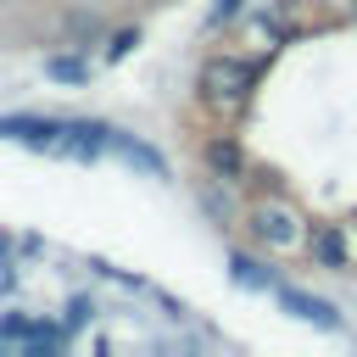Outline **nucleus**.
<instances>
[{
  "instance_id": "nucleus-1",
  "label": "nucleus",
  "mask_w": 357,
  "mask_h": 357,
  "mask_svg": "<svg viewBox=\"0 0 357 357\" xmlns=\"http://www.w3.org/2000/svg\"><path fill=\"white\" fill-rule=\"evenodd\" d=\"M251 84H257V67L240 61V56H212V61L201 67V95H206L212 106H240V100L251 95Z\"/></svg>"
},
{
  "instance_id": "nucleus-2",
  "label": "nucleus",
  "mask_w": 357,
  "mask_h": 357,
  "mask_svg": "<svg viewBox=\"0 0 357 357\" xmlns=\"http://www.w3.org/2000/svg\"><path fill=\"white\" fill-rule=\"evenodd\" d=\"M251 234L262 240V245H296V234H301V218L290 212V206H257L251 212Z\"/></svg>"
},
{
  "instance_id": "nucleus-3",
  "label": "nucleus",
  "mask_w": 357,
  "mask_h": 357,
  "mask_svg": "<svg viewBox=\"0 0 357 357\" xmlns=\"http://www.w3.org/2000/svg\"><path fill=\"white\" fill-rule=\"evenodd\" d=\"M0 139H22V145H39V151H56L61 145V123H50V117H0Z\"/></svg>"
},
{
  "instance_id": "nucleus-4",
  "label": "nucleus",
  "mask_w": 357,
  "mask_h": 357,
  "mask_svg": "<svg viewBox=\"0 0 357 357\" xmlns=\"http://www.w3.org/2000/svg\"><path fill=\"white\" fill-rule=\"evenodd\" d=\"M279 301H284V312H296V318H307V324H318V329H340V312H335L329 301L307 296V290H279Z\"/></svg>"
},
{
  "instance_id": "nucleus-5",
  "label": "nucleus",
  "mask_w": 357,
  "mask_h": 357,
  "mask_svg": "<svg viewBox=\"0 0 357 357\" xmlns=\"http://www.w3.org/2000/svg\"><path fill=\"white\" fill-rule=\"evenodd\" d=\"M112 151L128 162V167H139V173H151V178H162L167 173V162L151 151V145H139V139H128V134H112Z\"/></svg>"
},
{
  "instance_id": "nucleus-6",
  "label": "nucleus",
  "mask_w": 357,
  "mask_h": 357,
  "mask_svg": "<svg viewBox=\"0 0 357 357\" xmlns=\"http://www.w3.org/2000/svg\"><path fill=\"white\" fill-rule=\"evenodd\" d=\"M206 162H212L218 178H245V156H240L234 139H212V145H206Z\"/></svg>"
},
{
  "instance_id": "nucleus-7",
  "label": "nucleus",
  "mask_w": 357,
  "mask_h": 357,
  "mask_svg": "<svg viewBox=\"0 0 357 357\" xmlns=\"http://www.w3.org/2000/svg\"><path fill=\"white\" fill-rule=\"evenodd\" d=\"M45 78H56V84H89V67L78 56H50L45 61Z\"/></svg>"
},
{
  "instance_id": "nucleus-8",
  "label": "nucleus",
  "mask_w": 357,
  "mask_h": 357,
  "mask_svg": "<svg viewBox=\"0 0 357 357\" xmlns=\"http://www.w3.org/2000/svg\"><path fill=\"white\" fill-rule=\"evenodd\" d=\"M312 251H318L324 268H346V234H340V229H324V234L312 240Z\"/></svg>"
},
{
  "instance_id": "nucleus-9",
  "label": "nucleus",
  "mask_w": 357,
  "mask_h": 357,
  "mask_svg": "<svg viewBox=\"0 0 357 357\" xmlns=\"http://www.w3.org/2000/svg\"><path fill=\"white\" fill-rule=\"evenodd\" d=\"M234 279H240V284H251V290H268V268H262V262H251V257H234Z\"/></svg>"
},
{
  "instance_id": "nucleus-10",
  "label": "nucleus",
  "mask_w": 357,
  "mask_h": 357,
  "mask_svg": "<svg viewBox=\"0 0 357 357\" xmlns=\"http://www.w3.org/2000/svg\"><path fill=\"white\" fill-rule=\"evenodd\" d=\"M134 45H139V33H134V28H123V33L112 39V50H106V56H112V61H123V56H128Z\"/></svg>"
},
{
  "instance_id": "nucleus-11",
  "label": "nucleus",
  "mask_w": 357,
  "mask_h": 357,
  "mask_svg": "<svg viewBox=\"0 0 357 357\" xmlns=\"http://www.w3.org/2000/svg\"><path fill=\"white\" fill-rule=\"evenodd\" d=\"M84 318H89V301H73V307H67V329H78Z\"/></svg>"
},
{
  "instance_id": "nucleus-12",
  "label": "nucleus",
  "mask_w": 357,
  "mask_h": 357,
  "mask_svg": "<svg viewBox=\"0 0 357 357\" xmlns=\"http://www.w3.org/2000/svg\"><path fill=\"white\" fill-rule=\"evenodd\" d=\"M240 11V0H218V17H234Z\"/></svg>"
},
{
  "instance_id": "nucleus-13",
  "label": "nucleus",
  "mask_w": 357,
  "mask_h": 357,
  "mask_svg": "<svg viewBox=\"0 0 357 357\" xmlns=\"http://www.w3.org/2000/svg\"><path fill=\"white\" fill-rule=\"evenodd\" d=\"M0 257H6V240H0Z\"/></svg>"
}]
</instances>
